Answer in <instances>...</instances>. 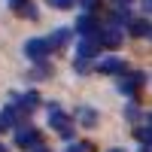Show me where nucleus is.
Returning a JSON list of instances; mask_svg holds the SVG:
<instances>
[{"mask_svg": "<svg viewBox=\"0 0 152 152\" xmlns=\"http://www.w3.org/2000/svg\"><path fill=\"white\" fill-rule=\"evenodd\" d=\"M12 9L18 12V15H28V18H37V9L31 0H18V3H12Z\"/></svg>", "mask_w": 152, "mask_h": 152, "instance_id": "obj_13", "label": "nucleus"}, {"mask_svg": "<svg viewBox=\"0 0 152 152\" xmlns=\"http://www.w3.org/2000/svg\"><path fill=\"white\" fill-rule=\"evenodd\" d=\"M67 152H91V146L88 143H73V146H67Z\"/></svg>", "mask_w": 152, "mask_h": 152, "instance_id": "obj_17", "label": "nucleus"}, {"mask_svg": "<svg viewBox=\"0 0 152 152\" xmlns=\"http://www.w3.org/2000/svg\"><path fill=\"white\" fill-rule=\"evenodd\" d=\"M40 143V131L34 125H15V146L18 149H34Z\"/></svg>", "mask_w": 152, "mask_h": 152, "instance_id": "obj_2", "label": "nucleus"}, {"mask_svg": "<svg viewBox=\"0 0 152 152\" xmlns=\"http://www.w3.org/2000/svg\"><path fill=\"white\" fill-rule=\"evenodd\" d=\"M37 104H40V94H37V91H28V94H21V97H18V104H15V107H18L21 113H31Z\"/></svg>", "mask_w": 152, "mask_h": 152, "instance_id": "obj_11", "label": "nucleus"}, {"mask_svg": "<svg viewBox=\"0 0 152 152\" xmlns=\"http://www.w3.org/2000/svg\"><path fill=\"white\" fill-rule=\"evenodd\" d=\"M97 40H100V49H119L122 46V28L110 21L107 28L97 31Z\"/></svg>", "mask_w": 152, "mask_h": 152, "instance_id": "obj_3", "label": "nucleus"}, {"mask_svg": "<svg viewBox=\"0 0 152 152\" xmlns=\"http://www.w3.org/2000/svg\"><path fill=\"white\" fill-rule=\"evenodd\" d=\"M113 3H116V6H128L131 0H113Z\"/></svg>", "mask_w": 152, "mask_h": 152, "instance_id": "obj_21", "label": "nucleus"}, {"mask_svg": "<svg viewBox=\"0 0 152 152\" xmlns=\"http://www.w3.org/2000/svg\"><path fill=\"white\" fill-rule=\"evenodd\" d=\"M76 0H49V6H55V9H73Z\"/></svg>", "mask_w": 152, "mask_h": 152, "instance_id": "obj_16", "label": "nucleus"}, {"mask_svg": "<svg viewBox=\"0 0 152 152\" xmlns=\"http://www.w3.org/2000/svg\"><path fill=\"white\" fill-rule=\"evenodd\" d=\"M149 125H152V122H149Z\"/></svg>", "mask_w": 152, "mask_h": 152, "instance_id": "obj_25", "label": "nucleus"}, {"mask_svg": "<svg viewBox=\"0 0 152 152\" xmlns=\"http://www.w3.org/2000/svg\"><path fill=\"white\" fill-rule=\"evenodd\" d=\"M9 3H18V0H9Z\"/></svg>", "mask_w": 152, "mask_h": 152, "instance_id": "obj_24", "label": "nucleus"}, {"mask_svg": "<svg viewBox=\"0 0 152 152\" xmlns=\"http://www.w3.org/2000/svg\"><path fill=\"white\" fill-rule=\"evenodd\" d=\"M110 152H125V149H110Z\"/></svg>", "mask_w": 152, "mask_h": 152, "instance_id": "obj_22", "label": "nucleus"}, {"mask_svg": "<svg viewBox=\"0 0 152 152\" xmlns=\"http://www.w3.org/2000/svg\"><path fill=\"white\" fill-rule=\"evenodd\" d=\"M97 3L100 0H79V6H85V9H97Z\"/></svg>", "mask_w": 152, "mask_h": 152, "instance_id": "obj_18", "label": "nucleus"}, {"mask_svg": "<svg viewBox=\"0 0 152 152\" xmlns=\"http://www.w3.org/2000/svg\"><path fill=\"white\" fill-rule=\"evenodd\" d=\"M128 28H131L134 37H149V34H152V24L143 21V18H131V21H128Z\"/></svg>", "mask_w": 152, "mask_h": 152, "instance_id": "obj_12", "label": "nucleus"}, {"mask_svg": "<svg viewBox=\"0 0 152 152\" xmlns=\"http://www.w3.org/2000/svg\"><path fill=\"white\" fill-rule=\"evenodd\" d=\"M70 37H73V31H70V28H61V31H55L52 37H46V43H49V49H61V46L70 40Z\"/></svg>", "mask_w": 152, "mask_h": 152, "instance_id": "obj_8", "label": "nucleus"}, {"mask_svg": "<svg viewBox=\"0 0 152 152\" xmlns=\"http://www.w3.org/2000/svg\"><path fill=\"white\" fill-rule=\"evenodd\" d=\"M134 134H137V140H140V143H149V146H152V128H137Z\"/></svg>", "mask_w": 152, "mask_h": 152, "instance_id": "obj_15", "label": "nucleus"}, {"mask_svg": "<svg viewBox=\"0 0 152 152\" xmlns=\"http://www.w3.org/2000/svg\"><path fill=\"white\" fill-rule=\"evenodd\" d=\"M140 152H152V149H140Z\"/></svg>", "mask_w": 152, "mask_h": 152, "instance_id": "obj_23", "label": "nucleus"}, {"mask_svg": "<svg viewBox=\"0 0 152 152\" xmlns=\"http://www.w3.org/2000/svg\"><path fill=\"white\" fill-rule=\"evenodd\" d=\"M49 52H52V49H49L46 40H28V43H24V55H28L31 61H37V64H40V61H46Z\"/></svg>", "mask_w": 152, "mask_h": 152, "instance_id": "obj_4", "label": "nucleus"}, {"mask_svg": "<svg viewBox=\"0 0 152 152\" xmlns=\"http://www.w3.org/2000/svg\"><path fill=\"white\" fill-rule=\"evenodd\" d=\"M31 152H52V149H46V146H43V143H37V146H34V149H31Z\"/></svg>", "mask_w": 152, "mask_h": 152, "instance_id": "obj_19", "label": "nucleus"}, {"mask_svg": "<svg viewBox=\"0 0 152 152\" xmlns=\"http://www.w3.org/2000/svg\"><path fill=\"white\" fill-rule=\"evenodd\" d=\"M18 107H6L3 113H0V131H9V128H15L18 125Z\"/></svg>", "mask_w": 152, "mask_h": 152, "instance_id": "obj_7", "label": "nucleus"}, {"mask_svg": "<svg viewBox=\"0 0 152 152\" xmlns=\"http://www.w3.org/2000/svg\"><path fill=\"white\" fill-rule=\"evenodd\" d=\"M143 9H146V12H152V0H143Z\"/></svg>", "mask_w": 152, "mask_h": 152, "instance_id": "obj_20", "label": "nucleus"}, {"mask_svg": "<svg viewBox=\"0 0 152 152\" xmlns=\"http://www.w3.org/2000/svg\"><path fill=\"white\" fill-rule=\"evenodd\" d=\"M97 21L91 18V15H82L79 21H76V34H79V37H97Z\"/></svg>", "mask_w": 152, "mask_h": 152, "instance_id": "obj_6", "label": "nucleus"}, {"mask_svg": "<svg viewBox=\"0 0 152 152\" xmlns=\"http://www.w3.org/2000/svg\"><path fill=\"white\" fill-rule=\"evenodd\" d=\"M97 70H100V73H119V76H122L125 61H119V58H104V61H97Z\"/></svg>", "mask_w": 152, "mask_h": 152, "instance_id": "obj_9", "label": "nucleus"}, {"mask_svg": "<svg viewBox=\"0 0 152 152\" xmlns=\"http://www.w3.org/2000/svg\"><path fill=\"white\" fill-rule=\"evenodd\" d=\"M79 122H82V125H94V122H97V116H94L88 107H82V110H79Z\"/></svg>", "mask_w": 152, "mask_h": 152, "instance_id": "obj_14", "label": "nucleus"}, {"mask_svg": "<svg viewBox=\"0 0 152 152\" xmlns=\"http://www.w3.org/2000/svg\"><path fill=\"white\" fill-rule=\"evenodd\" d=\"M140 82H143V76H140V73H134V76H125V79H119V91H122V94H134Z\"/></svg>", "mask_w": 152, "mask_h": 152, "instance_id": "obj_10", "label": "nucleus"}, {"mask_svg": "<svg viewBox=\"0 0 152 152\" xmlns=\"http://www.w3.org/2000/svg\"><path fill=\"white\" fill-rule=\"evenodd\" d=\"M49 125H52V128H55L61 137H64V140H70L73 131H76V128H73V119H70L58 104H49Z\"/></svg>", "mask_w": 152, "mask_h": 152, "instance_id": "obj_1", "label": "nucleus"}, {"mask_svg": "<svg viewBox=\"0 0 152 152\" xmlns=\"http://www.w3.org/2000/svg\"><path fill=\"white\" fill-rule=\"evenodd\" d=\"M100 52V40H97V37H82V40H79V46H76V58H94Z\"/></svg>", "mask_w": 152, "mask_h": 152, "instance_id": "obj_5", "label": "nucleus"}]
</instances>
